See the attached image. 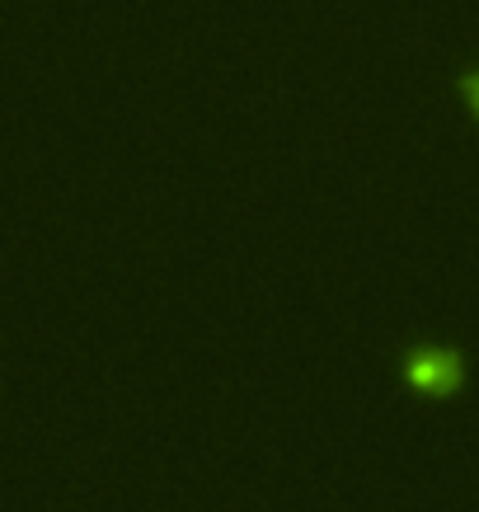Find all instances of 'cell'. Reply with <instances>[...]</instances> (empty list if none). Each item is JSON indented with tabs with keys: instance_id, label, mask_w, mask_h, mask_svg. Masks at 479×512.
I'll return each mask as SVG.
<instances>
[{
	"instance_id": "obj_1",
	"label": "cell",
	"mask_w": 479,
	"mask_h": 512,
	"mask_svg": "<svg viewBox=\"0 0 479 512\" xmlns=\"http://www.w3.org/2000/svg\"><path fill=\"white\" fill-rule=\"evenodd\" d=\"M400 376L404 386L428 395V400H451L465 386V357L451 343H409L400 353Z\"/></svg>"
},
{
	"instance_id": "obj_2",
	"label": "cell",
	"mask_w": 479,
	"mask_h": 512,
	"mask_svg": "<svg viewBox=\"0 0 479 512\" xmlns=\"http://www.w3.org/2000/svg\"><path fill=\"white\" fill-rule=\"evenodd\" d=\"M456 90H461L465 109L479 118V66H470V71H461V76H456Z\"/></svg>"
}]
</instances>
